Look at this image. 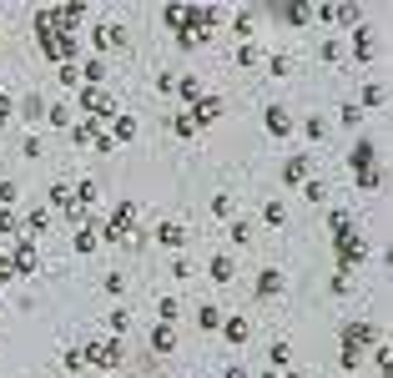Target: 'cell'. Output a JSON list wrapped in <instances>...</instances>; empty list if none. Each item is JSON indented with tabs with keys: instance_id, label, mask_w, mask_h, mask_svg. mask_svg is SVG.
<instances>
[{
	"instance_id": "f6af8a7d",
	"label": "cell",
	"mask_w": 393,
	"mask_h": 378,
	"mask_svg": "<svg viewBox=\"0 0 393 378\" xmlns=\"http://www.w3.org/2000/svg\"><path fill=\"white\" fill-rule=\"evenodd\" d=\"M303 197H308V202H323L328 187H323V182H303Z\"/></svg>"
},
{
	"instance_id": "7dc6e473",
	"label": "cell",
	"mask_w": 393,
	"mask_h": 378,
	"mask_svg": "<svg viewBox=\"0 0 393 378\" xmlns=\"http://www.w3.org/2000/svg\"><path fill=\"white\" fill-rule=\"evenodd\" d=\"M16 197H21V187H16V182H0V207H11Z\"/></svg>"
},
{
	"instance_id": "74e56055",
	"label": "cell",
	"mask_w": 393,
	"mask_h": 378,
	"mask_svg": "<svg viewBox=\"0 0 393 378\" xmlns=\"http://www.w3.org/2000/svg\"><path fill=\"white\" fill-rule=\"evenodd\" d=\"M303 131H308V141H323V136H328V126H323V117H308V122H303Z\"/></svg>"
},
{
	"instance_id": "8d00e7d4",
	"label": "cell",
	"mask_w": 393,
	"mask_h": 378,
	"mask_svg": "<svg viewBox=\"0 0 393 378\" xmlns=\"http://www.w3.org/2000/svg\"><path fill=\"white\" fill-rule=\"evenodd\" d=\"M55 81H61L66 91H76V86H81V71H76V66H61V71H55Z\"/></svg>"
},
{
	"instance_id": "30bf717a",
	"label": "cell",
	"mask_w": 393,
	"mask_h": 378,
	"mask_svg": "<svg viewBox=\"0 0 393 378\" xmlns=\"http://www.w3.org/2000/svg\"><path fill=\"white\" fill-rule=\"evenodd\" d=\"M313 182V156H288L283 161V187H303Z\"/></svg>"
},
{
	"instance_id": "f5cc1de1",
	"label": "cell",
	"mask_w": 393,
	"mask_h": 378,
	"mask_svg": "<svg viewBox=\"0 0 393 378\" xmlns=\"http://www.w3.org/2000/svg\"><path fill=\"white\" fill-rule=\"evenodd\" d=\"M267 76H288V56H272L267 61Z\"/></svg>"
},
{
	"instance_id": "7c38bea8",
	"label": "cell",
	"mask_w": 393,
	"mask_h": 378,
	"mask_svg": "<svg viewBox=\"0 0 393 378\" xmlns=\"http://www.w3.org/2000/svg\"><path fill=\"white\" fill-rule=\"evenodd\" d=\"M217 333L227 338L232 348H242V343L252 338V323H247V318H222V328H217Z\"/></svg>"
},
{
	"instance_id": "b9f144b4",
	"label": "cell",
	"mask_w": 393,
	"mask_h": 378,
	"mask_svg": "<svg viewBox=\"0 0 393 378\" xmlns=\"http://www.w3.org/2000/svg\"><path fill=\"white\" fill-rule=\"evenodd\" d=\"M106 328H111V333H126V308H117V313H106Z\"/></svg>"
},
{
	"instance_id": "f907efd6",
	"label": "cell",
	"mask_w": 393,
	"mask_h": 378,
	"mask_svg": "<svg viewBox=\"0 0 393 378\" xmlns=\"http://www.w3.org/2000/svg\"><path fill=\"white\" fill-rule=\"evenodd\" d=\"M166 126H172V131H177V136H197V131H192V122H187V117H172V122H166Z\"/></svg>"
},
{
	"instance_id": "ab89813d",
	"label": "cell",
	"mask_w": 393,
	"mask_h": 378,
	"mask_svg": "<svg viewBox=\"0 0 393 378\" xmlns=\"http://www.w3.org/2000/svg\"><path fill=\"white\" fill-rule=\"evenodd\" d=\"M328 288H333V298H348V293H353V278H348V273H338Z\"/></svg>"
},
{
	"instance_id": "bcb514c9",
	"label": "cell",
	"mask_w": 393,
	"mask_h": 378,
	"mask_svg": "<svg viewBox=\"0 0 393 378\" xmlns=\"http://www.w3.org/2000/svg\"><path fill=\"white\" fill-rule=\"evenodd\" d=\"M61 363H66V373H81V348H66Z\"/></svg>"
},
{
	"instance_id": "f35d334b",
	"label": "cell",
	"mask_w": 393,
	"mask_h": 378,
	"mask_svg": "<svg viewBox=\"0 0 393 378\" xmlns=\"http://www.w3.org/2000/svg\"><path fill=\"white\" fill-rule=\"evenodd\" d=\"M257 61H262L257 45H237V66H257Z\"/></svg>"
},
{
	"instance_id": "603a6c76",
	"label": "cell",
	"mask_w": 393,
	"mask_h": 378,
	"mask_svg": "<svg viewBox=\"0 0 393 378\" xmlns=\"http://www.w3.org/2000/svg\"><path fill=\"white\" fill-rule=\"evenodd\" d=\"M277 21H288V26H308V21H313V6H277Z\"/></svg>"
},
{
	"instance_id": "e575fe53",
	"label": "cell",
	"mask_w": 393,
	"mask_h": 378,
	"mask_svg": "<svg viewBox=\"0 0 393 378\" xmlns=\"http://www.w3.org/2000/svg\"><path fill=\"white\" fill-rule=\"evenodd\" d=\"M50 207L55 212H71L76 202H71V187H50Z\"/></svg>"
},
{
	"instance_id": "816d5d0a",
	"label": "cell",
	"mask_w": 393,
	"mask_h": 378,
	"mask_svg": "<svg viewBox=\"0 0 393 378\" xmlns=\"http://www.w3.org/2000/svg\"><path fill=\"white\" fill-rule=\"evenodd\" d=\"M21 151H26L31 161H41V136H26V141H21Z\"/></svg>"
},
{
	"instance_id": "8992f818",
	"label": "cell",
	"mask_w": 393,
	"mask_h": 378,
	"mask_svg": "<svg viewBox=\"0 0 393 378\" xmlns=\"http://www.w3.org/2000/svg\"><path fill=\"white\" fill-rule=\"evenodd\" d=\"M11 267H16V278H36V267H41V247H36V237H16Z\"/></svg>"
},
{
	"instance_id": "9c48e42d",
	"label": "cell",
	"mask_w": 393,
	"mask_h": 378,
	"mask_svg": "<svg viewBox=\"0 0 393 378\" xmlns=\"http://www.w3.org/2000/svg\"><path fill=\"white\" fill-rule=\"evenodd\" d=\"M373 338H378V328H373L368 318H353V323H343V348H358V353H363Z\"/></svg>"
},
{
	"instance_id": "e0dca14e",
	"label": "cell",
	"mask_w": 393,
	"mask_h": 378,
	"mask_svg": "<svg viewBox=\"0 0 393 378\" xmlns=\"http://www.w3.org/2000/svg\"><path fill=\"white\" fill-rule=\"evenodd\" d=\"M207 273H212V283H232V278H237V262H232L227 252H217V257L207 262Z\"/></svg>"
},
{
	"instance_id": "681fc988",
	"label": "cell",
	"mask_w": 393,
	"mask_h": 378,
	"mask_svg": "<svg viewBox=\"0 0 393 378\" xmlns=\"http://www.w3.org/2000/svg\"><path fill=\"white\" fill-rule=\"evenodd\" d=\"M91 146H96V151H101V156H111V151H117V141H111V136H101V131H96V136H91Z\"/></svg>"
},
{
	"instance_id": "8fae6325",
	"label": "cell",
	"mask_w": 393,
	"mask_h": 378,
	"mask_svg": "<svg viewBox=\"0 0 393 378\" xmlns=\"http://www.w3.org/2000/svg\"><path fill=\"white\" fill-rule=\"evenodd\" d=\"M91 45H96V50H122V45H126V31L106 21V26H96V31H91Z\"/></svg>"
},
{
	"instance_id": "44dd1931",
	"label": "cell",
	"mask_w": 393,
	"mask_h": 378,
	"mask_svg": "<svg viewBox=\"0 0 393 378\" xmlns=\"http://www.w3.org/2000/svg\"><path fill=\"white\" fill-rule=\"evenodd\" d=\"M76 71H81V86H101V81H106V61H101V56H91V61L76 66Z\"/></svg>"
},
{
	"instance_id": "7a4b0ae2",
	"label": "cell",
	"mask_w": 393,
	"mask_h": 378,
	"mask_svg": "<svg viewBox=\"0 0 393 378\" xmlns=\"http://www.w3.org/2000/svg\"><path fill=\"white\" fill-rule=\"evenodd\" d=\"M328 227H333V252H338V273H348V278H353V267L368 257L363 232L353 227V217H348V212H333V217H328Z\"/></svg>"
},
{
	"instance_id": "db71d44e",
	"label": "cell",
	"mask_w": 393,
	"mask_h": 378,
	"mask_svg": "<svg viewBox=\"0 0 393 378\" xmlns=\"http://www.w3.org/2000/svg\"><path fill=\"white\" fill-rule=\"evenodd\" d=\"M16 278V267H11V252H0V283H11Z\"/></svg>"
},
{
	"instance_id": "4316f807",
	"label": "cell",
	"mask_w": 393,
	"mask_h": 378,
	"mask_svg": "<svg viewBox=\"0 0 393 378\" xmlns=\"http://www.w3.org/2000/svg\"><path fill=\"white\" fill-rule=\"evenodd\" d=\"M172 91H177L182 101H202V81H197V76H177V86H172Z\"/></svg>"
},
{
	"instance_id": "ac0fdd59",
	"label": "cell",
	"mask_w": 393,
	"mask_h": 378,
	"mask_svg": "<svg viewBox=\"0 0 393 378\" xmlns=\"http://www.w3.org/2000/svg\"><path fill=\"white\" fill-rule=\"evenodd\" d=\"M283 293V273H277V267H262L257 273V298H277Z\"/></svg>"
},
{
	"instance_id": "d4e9b609",
	"label": "cell",
	"mask_w": 393,
	"mask_h": 378,
	"mask_svg": "<svg viewBox=\"0 0 393 378\" xmlns=\"http://www.w3.org/2000/svg\"><path fill=\"white\" fill-rule=\"evenodd\" d=\"M227 242H232V247H247V242H252V222H247V217H232V227H227Z\"/></svg>"
},
{
	"instance_id": "cb8c5ba5",
	"label": "cell",
	"mask_w": 393,
	"mask_h": 378,
	"mask_svg": "<svg viewBox=\"0 0 393 378\" xmlns=\"http://www.w3.org/2000/svg\"><path fill=\"white\" fill-rule=\"evenodd\" d=\"M45 122H50V126H61V131H71V126H76V112L61 101V106H50V112H45Z\"/></svg>"
},
{
	"instance_id": "83f0119b",
	"label": "cell",
	"mask_w": 393,
	"mask_h": 378,
	"mask_svg": "<svg viewBox=\"0 0 393 378\" xmlns=\"http://www.w3.org/2000/svg\"><path fill=\"white\" fill-rule=\"evenodd\" d=\"M267 363H272V368H288V363H293V348H288L283 338H277V343L267 348Z\"/></svg>"
},
{
	"instance_id": "9a60e30c",
	"label": "cell",
	"mask_w": 393,
	"mask_h": 378,
	"mask_svg": "<svg viewBox=\"0 0 393 378\" xmlns=\"http://www.w3.org/2000/svg\"><path fill=\"white\" fill-rule=\"evenodd\" d=\"M262 126H267L272 136H288V131H293V117L283 112V106H267V112H262Z\"/></svg>"
},
{
	"instance_id": "277c9868",
	"label": "cell",
	"mask_w": 393,
	"mask_h": 378,
	"mask_svg": "<svg viewBox=\"0 0 393 378\" xmlns=\"http://www.w3.org/2000/svg\"><path fill=\"white\" fill-rule=\"evenodd\" d=\"M122 358H126L122 338H96V343H81V363H96V368H106V373H117V368H122Z\"/></svg>"
},
{
	"instance_id": "484cf974",
	"label": "cell",
	"mask_w": 393,
	"mask_h": 378,
	"mask_svg": "<svg viewBox=\"0 0 393 378\" xmlns=\"http://www.w3.org/2000/svg\"><path fill=\"white\" fill-rule=\"evenodd\" d=\"M373 50H378V45H373V36L358 26V31H353V56H358V61H373Z\"/></svg>"
},
{
	"instance_id": "7402d4cb",
	"label": "cell",
	"mask_w": 393,
	"mask_h": 378,
	"mask_svg": "<svg viewBox=\"0 0 393 378\" xmlns=\"http://www.w3.org/2000/svg\"><path fill=\"white\" fill-rule=\"evenodd\" d=\"M197 328H202V333H217V328H222V308L202 303V308H197Z\"/></svg>"
},
{
	"instance_id": "9f6ffc18",
	"label": "cell",
	"mask_w": 393,
	"mask_h": 378,
	"mask_svg": "<svg viewBox=\"0 0 393 378\" xmlns=\"http://www.w3.org/2000/svg\"><path fill=\"white\" fill-rule=\"evenodd\" d=\"M262 378H277V373H262Z\"/></svg>"
},
{
	"instance_id": "2e32d148",
	"label": "cell",
	"mask_w": 393,
	"mask_h": 378,
	"mask_svg": "<svg viewBox=\"0 0 393 378\" xmlns=\"http://www.w3.org/2000/svg\"><path fill=\"white\" fill-rule=\"evenodd\" d=\"M146 338H151V353H172L177 348V328H172V323H156Z\"/></svg>"
},
{
	"instance_id": "5b68a950",
	"label": "cell",
	"mask_w": 393,
	"mask_h": 378,
	"mask_svg": "<svg viewBox=\"0 0 393 378\" xmlns=\"http://www.w3.org/2000/svg\"><path fill=\"white\" fill-rule=\"evenodd\" d=\"M131 232H136V202L122 197V207L111 212L106 227H101V242H131Z\"/></svg>"
},
{
	"instance_id": "d6a6232c",
	"label": "cell",
	"mask_w": 393,
	"mask_h": 378,
	"mask_svg": "<svg viewBox=\"0 0 393 378\" xmlns=\"http://www.w3.org/2000/svg\"><path fill=\"white\" fill-rule=\"evenodd\" d=\"M262 222H267V227H283V222H288L283 202H267V207H262Z\"/></svg>"
},
{
	"instance_id": "5bb4252c",
	"label": "cell",
	"mask_w": 393,
	"mask_h": 378,
	"mask_svg": "<svg viewBox=\"0 0 393 378\" xmlns=\"http://www.w3.org/2000/svg\"><path fill=\"white\" fill-rule=\"evenodd\" d=\"M151 237H156L161 247H172V252H177V247H187V227H182V222H161Z\"/></svg>"
},
{
	"instance_id": "d590c367",
	"label": "cell",
	"mask_w": 393,
	"mask_h": 378,
	"mask_svg": "<svg viewBox=\"0 0 393 378\" xmlns=\"http://www.w3.org/2000/svg\"><path fill=\"white\" fill-rule=\"evenodd\" d=\"M177 313H182L177 298H161V303H156V318H161V323H177Z\"/></svg>"
},
{
	"instance_id": "ba28073f",
	"label": "cell",
	"mask_w": 393,
	"mask_h": 378,
	"mask_svg": "<svg viewBox=\"0 0 393 378\" xmlns=\"http://www.w3.org/2000/svg\"><path fill=\"white\" fill-rule=\"evenodd\" d=\"M222 117V96H202V101H192V112H187V122H192V131H202V126H212Z\"/></svg>"
},
{
	"instance_id": "4dcf8cb0",
	"label": "cell",
	"mask_w": 393,
	"mask_h": 378,
	"mask_svg": "<svg viewBox=\"0 0 393 378\" xmlns=\"http://www.w3.org/2000/svg\"><path fill=\"white\" fill-rule=\"evenodd\" d=\"M0 237H21V217L11 207H0Z\"/></svg>"
},
{
	"instance_id": "836d02e7",
	"label": "cell",
	"mask_w": 393,
	"mask_h": 378,
	"mask_svg": "<svg viewBox=\"0 0 393 378\" xmlns=\"http://www.w3.org/2000/svg\"><path fill=\"white\" fill-rule=\"evenodd\" d=\"M338 363H343V378H348V373H358V368H363V353H358V348H343V353H338Z\"/></svg>"
},
{
	"instance_id": "6da1fadb",
	"label": "cell",
	"mask_w": 393,
	"mask_h": 378,
	"mask_svg": "<svg viewBox=\"0 0 393 378\" xmlns=\"http://www.w3.org/2000/svg\"><path fill=\"white\" fill-rule=\"evenodd\" d=\"M36 45H41V56H45V61H61V66H76V56H81V36L61 31L50 11L36 16Z\"/></svg>"
},
{
	"instance_id": "3957f363",
	"label": "cell",
	"mask_w": 393,
	"mask_h": 378,
	"mask_svg": "<svg viewBox=\"0 0 393 378\" xmlns=\"http://www.w3.org/2000/svg\"><path fill=\"white\" fill-rule=\"evenodd\" d=\"M348 167H353V177H358V187H383V172H378V146L373 141H353V151H348Z\"/></svg>"
},
{
	"instance_id": "1f68e13d",
	"label": "cell",
	"mask_w": 393,
	"mask_h": 378,
	"mask_svg": "<svg viewBox=\"0 0 393 378\" xmlns=\"http://www.w3.org/2000/svg\"><path fill=\"white\" fill-rule=\"evenodd\" d=\"M91 136H96V122H86V117H81V122L71 126V141H76V146H91Z\"/></svg>"
},
{
	"instance_id": "f1b7e54d",
	"label": "cell",
	"mask_w": 393,
	"mask_h": 378,
	"mask_svg": "<svg viewBox=\"0 0 393 378\" xmlns=\"http://www.w3.org/2000/svg\"><path fill=\"white\" fill-rule=\"evenodd\" d=\"M16 112H21V122H41V96H21Z\"/></svg>"
},
{
	"instance_id": "d6986e66",
	"label": "cell",
	"mask_w": 393,
	"mask_h": 378,
	"mask_svg": "<svg viewBox=\"0 0 393 378\" xmlns=\"http://www.w3.org/2000/svg\"><path fill=\"white\" fill-rule=\"evenodd\" d=\"M111 141H117V146H126V141H136V122L117 112V117H111Z\"/></svg>"
},
{
	"instance_id": "ee69618b",
	"label": "cell",
	"mask_w": 393,
	"mask_h": 378,
	"mask_svg": "<svg viewBox=\"0 0 393 378\" xmlns=\"http://www.w3.org/2000/svg\"><path fill=\"white\" fill-rule=\"evenodd\" d=\"M101 288H106V293H111V298H117V293H122V288H126V278H122V273H106V278H101Z\"/></svg>"
},
{
	"instance_id": "52a82bcc",
	"label": "cell",
	"mask_w": 393,
	"mask_h": 378,
	"mask_svg": "<svg viewBox=\"0 0 393 378\" xmlns=\"http://www.w3.org/2000/svg\"><path fill=\"white\" fill-rule=\"evenodd\" d=\"M81 112H86V122H101V117H117V101L101 86H81Z\"/></svg>"
},
{
	"instance_id": "60d3db41",
	"label": "cell",
	"mask_w": 393,
	"mask_h": 378,
	"mask_svg": "<svg viewBox=\"0 0 393 378\" xmlns=\"http://www.w3.org/2000/svg\"><path fill=\"white\" fill-rule=\"evenodd\" d=\"M11 122H16V101H11V96H0V131H6Z\"/></svg>"
},
{
	"instance_id": "c3c4849f",
	"label": "cell",
	"mask_w": 393,
	"mask_h": 378,
	"mask_svg": "<svg viewBox=\"0 0 393 378\" xmlns=\"http://www.w3.org/2000/svg\"><path fill=\"white\" fill-rule=\"evenodd\" d=\"M338 122H343V126H358V122H363V112H358V106H343Z\"/></svg>"
},
{
	"instance_id": "7bdbcfd3",
	"label": "cell",
	"mask_w": 393,
	"mask_h": 378,
	"mask_svg": "<svg viewBox=\"0 0 393 378\" xmlns=\"http://www.w3.org/2000/svg\"><path fill=\"white\" fill-rule=\"evenodd\" d=\"M383 101H388V91H383V86H378V81H373V86H368V91H363V106H383Z\"/></svg>"
},
{
	"instance_id": "4fadbf2b",
	"label": "cell",
	"mask_w": 393,
	"mask_h": 378,
	"mask_svg": "<svg viewBox=\"0 0 393 378\" xmlns=\"http://www.w3.org/2000/svg\"><path fill=\"white\" fill-rule=\"evenodd\" d=\"M71 247H76L81 257H86V252H96V247H101V227H96V222H81V227H76V237H71Z\"/></svg>"
},
{
	"instance_id": "11a10c76",
	"label": "cell",
	"mask_w": 393,
	"mask_h": 378,
	"mask_svg": "<svg viewBox=\"0 0 393 378\" xmlns=\"http://www.w3.org/2000/svg\"><path fill=\"white\" fill-rule=\"evenodd\" d=\"M222 378H247V368H242V363H232V368L222 373Z\"/></svg>"
},
{
	"instance_id": "f546056e",
	"label": "cell",
	"mask_w": 393,
	"mask_h": 378,
	"mask_svg": "<svg viewBox=\"0 0 393 378\" xmlns=\"http://www.w3.org/2000/svg\"><path fill=\"white\" fill-rule=\"evenodd\" d=\"M212 212H217L222 222H232V217H237V202H232L227 192H222V197H212Z\"/></svg>"
},
{
	"instance_id": "ffe728a7",
	"label": "cell",
	"mask_w": 393,
	"mask_h": 378,
	"mask_svg": "<svg viewBox=\"0 0 393 378\" xmlns=\"http://www.w3.org/2000/svg\"><path fill=\"white\" fill-rule=\"evenodd\" d=\"M45 227H50V212H45V207H31L26 217H21V232H36V237H41Z\"/></svg>"
}]
</instances>
